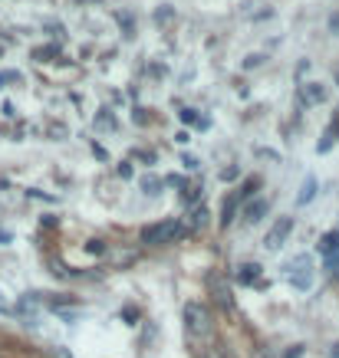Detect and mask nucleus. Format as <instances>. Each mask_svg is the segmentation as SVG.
<instances>
[{
    "label": "nucleus",
    "instance_id": "obj_3",
    "mask_svg": "<svg viewBox=\"0 0 339 358\" xmlns=\"http://www.w3.org/2000/svg\"><path fill=\"white\" fill-rule=\"evenodd\" d=\"M287 270H290V283L297 289H310L313 286V263H310V257H297L293 263H287Z\"/></svg>",
    "mask_w": 339,
    "mask_h": 358
},
{
    "label": "nucleus",
    "instance_id": "obj_2",
    "mask_svg": "<svg viewBox=\"0 0 339 358\" xmlns=\"http://www.w3.org/2000/svg\"><path fill=\"white\" fill-rule=\"evenodd\" d=\"M185 234V227L178 221H162V223H151L142 230V244H149V247H158V244H172L178 237Z\"/></svg>",
    "mask_w": 339,
    "mask_h": 358
},
{
    "label": "nucleus",
    "instance_id": "obj_26",
    "mask_svg": "<svg viewBox=\"0 0 339 358\" xmlns=\"http://www.w3.org/2000/svg\"><path fill=\"white\" fill-rule=\"evenodd\" d=\"M336 273H339V266H336Z\"/></svg>",
    "mask_w": 339,
    "mask_h": 358
},
{
    "label": "nucleus",
    "instance_id": "obj_23",
    "mask_svg": "<svg viewBox=\"0 0 339 358\" xmlns=\"http://www.w3.org/2000/svg\"><path fill=\"white\" fill-rule=\"evenodd\" d=\"M119 174H122V178H132V164H119Z\"/></svg>",
    "mask_w": 339,
    "mask_h": 358
},
{
    "label": "nucleus",
    "instance_id": "obj_7",
    "mask_svg": "<svg viewBox=\"0 0 339 358\" xmlns=\"http://www.w3.org/2000/svg\"><path fill=\"white\" fill-rule=\"evenodd\" d=\"M211 289H214V296H217V302L224 309H234V299H231V289H227V283L221 280V276H211Z\"/></svg>",
    "mask_w": 339,
    "mask_h": 358
},
{
    "label": "nucleus",
    "instance_id": "obj_10",
    "mask_svg": "<svg viewBox=\"0 0 339 358\" xmlns=\"http://www.w3.org/2000/svg\"><path fill=\"white\" fill-rule=\"evenodd\" d=\"M339 250V227L336 230H329V234L320 237V253H326V257H333Z\"/></svg>",
    "mask_w": 339,
    "mask_h": 358
},
{
    "label": "nucleus",
    "instance_id": "obj_24",
    "mask_svg": "<svg viewBox=\"0 0 339 358\" xmlns=\"http://www.w3.org/2000/svg\"><path fill=\"white\" fill-rule=\"evenodd\" d=\"M53 358H69V355H66V348H53Z\"/></svg>",
    "mask_w": 339,
    "mask_h": 358
},
{
    "label": "nucleus",
    "instance_id": "obj_21",
    "mask_svg": "<svg viewBox=\"0 0 339 358\" xmlns=\"http://www.w3.org/2000/svg\"><path fill=\"white\" fill-rule=\"evenodd\" d=\"M261 60H264V56H247V62H244V66H247V69H254V66H261Z\"/></svg>",
    "mask_w": 339,
    "mask_h": 358
},
{
    "label": "nucleus",
    "instance_id": "obj_13",
    "mask_svg": "<svg viewBox=\"0 0 339 358\" xmlns=\"http://www.w3.org/2000/svg\"><path fill=\"white\" fill-rule=\"evenodd\" d=\"M313 194H316V178H306V181H303V191H300V204H310V201H313Z\"/></svg>",
    "mask_w": 339,
    "mask_h": 358
},
{
    "label": "nucleus",
    "instance_id": "obj_14",
    "mask_svg": "<svg viewBox=\"0 0 339 358\" xmlns=\"http://www.w3.org/2000/svg\"><path fill=\"white\" fill-rule=\"evenodd\" d=\"M56 56H60L56 46H40V50H33V60H40V62H50V60H56Z\"/></svg>",
    "mask_w": 339,
    "mask_h": 358
},
{
    "label": "nucleus",
    "instance_id": "obj_22",
    "mask_svg": "<svg viewBox=\"0 0 339 358\" xmlns=\"http://www.w3.org/2000/svg\"><path fill=\"white\" fill-rule=\"evenodd\" d=\"M221 178H224V181H231V178H238V168H224V171H221Z\"/></svg>",
    "mask_w": 339,
    "mask_h": 358
},
{
    "label": "nucleus",
    "instance_id": "obj_1",
    "mask_svg": "<svg viewBox=\"0 0 339 358\" xmlns=\"http://www.w3.org/2000/svg\"><path fill=\"white\" fill-rule=\"evenodd\" d=\"M181 319H185V329H188L191 335H198V339H208V335H211V312H208V306H201V302H188L185 312H181Z\"/></svg>",
    "mask_w": 339,
    "mask_h": 358
},
{
    "label": "nucleus",
    "instance_id": "obj_9",
    "mask_svg": "<svg viewBox=\"0 0 339 358\" xmlns=\"http://www.w3.org/2000/svg\"><path fill=\"white\" fill-rule=\"evenodd\" d=\"M339 142V109H336V115H333V122H329V128H326V135H323V142L316 145L320 151H329L333 145Z\"/></svg>",
    "mask_w": 339,
    "mask_h": 358
},
{
    "label": "nucleus",
    "instance_id": "obj_17",
    "mask_svg": "<svg viewBox=\"0 0 339 358\" xmlns=\"http://www.w3.org/2000/svg\"><path fill=\"white\" fill-rule=\"evenodd\" d=\"M234 204H238V198H227V204H224V217H221V223H231V217H234Z\"/></svg>",
    "mask_w": 339,
    "mask_h": 358
},
{
    "label": "nucleus",
    "instance_id": "obj_20",
    "mask_svg": "<svg viewBox=\"0 0 339 358\" xmlns=\"http://www.w3.org/2000/svg\"><path fill=\"white\" fill-rule=\"evenodd\" d=\"M254 187H257V178H251V181L244 185V191H240V194H244V198H251V194H254Z\"/></svg>",
    "mask_w": 339,
    "mask_h": 358
},
{
    "label": "nucleus",
    "instance_id": "obj_15",
    "mask_svg": "<svg viewBox=\"0 0 339 358\" xmlns=\"http://www.w3.org/2000/svg\"><path fill=\"white\" fill-rule=\"evenodd\" d=\"M96 128H99V132H106V128H109V132H113V128H115V119H113V115H109L106 109H102L99 115H96Z\"/></svg>",
    "mask_w": 339,
    "mask_h": 358
},
{
    "label": "nucleus",
    "instance_id": "obj_19",
    "mask_svg": "<svg viewBox=\"0 0 339 358\" xmlns=\"http://www.w3.org/2000/svg\"><path fill=\"white\" fill-rule=\"evenodd\" d=\"M181 164H185V168H201V164H198V158H195V155H181Z\"/></svg>",
    "mask_w": 339,
    "mask_h": 358
},
{
    "label": "nucleus",
    "instance_id": "obj_11",
    "mask_svg": "<svg viewBox=\"0 0 339 358\" xmlns=\"http://www.w3.org/2000/svg\"><path fill=\"white\" fill-rule=\"evenodd\" d=\"M162 178H155V174H145V178H142V191H145V194H149V198H155V194H158V191H162Z\"/></svg>",
    "mask_w": 339,
    "mask_h": 358
},
{
    "label": "nucleus",
    "instance_id": "obj_12",
    "mask_svg": "<svg viewBox=\"0 0 339 358\" xmlns=\"http://www.w3.org/2000/svg\"><path fill=\"white\" fill-rule=\"evenodd\" d=\"M257 273H261V266H257V263H244V266L238 270V280H240V283H254V280H257Z\"/></svg>",
    "mask_w": 339,
    "mask_h": 358
},
{
    "label": "nucleus",
    "instance_id": "obj_18",
    "mask_svg": "<svg viewBox=\"0 0 339 358\" xmlns=\"http://www.w3.org/2000/svg\"><path fill=\"white\" fill-rule=\"evenodd\" d=\"M20 79H24L20 73H13V69H7V73H0V86H3V83H20Z\"/></svg>",
    "mask_w": 339,
    "mask_h": 358
},
{
    "label": "nucleus",
    "instance_id": "obj_6",
    "mask_svg": "<svg viewBox=\"0 0 339 358\" xmlns=\"http://www.w3.org/2000/svg\"><path fill=\"white\" fill-rule=\"evenodd\" d=\"M264 214H267V201H247V207H244V223H257V221H264Z\"/></svg>",
    "mask_w": 339,
    "mask_h": 358
},
{
    "label": "nucleus",
    "instance_id": "obj_25",
    "mask_svg": "<svg viewBox=\"0 0 339 358\" xmlns=\"http://www.w3.org/2000/svg\"><path fill=\"white\" fill-rule=\"evenodd\" d=\"M333 358H339V346H333Z\"/></svg>",
    "mask_w": 339,
    "mask_h": 358
},
{
    "label": "nucleus",
    "instance_id": "obj_4",
    "mask_svg": "<svg viewBox=\"0 0 339 358\" xmlns=\"http://www.w3.org/2000/svg\"><path fill=\"white\" fill-rule=\"evenodd\" d=\"M290 230H293V217H276L274 227H270V230H267V237H264V247L267 250H280L283 244H287Z\"/></svg>",
    "mask_w": 339,
    "mask_h": 358
},
{
    "label": "nucleus",
    "instance_id": "obj_16",
    "mask_svg": "<svg viewBox=\"0 0 339 358\" xmlns=\"http://www.w3.org/2000/svg\"><path fill=\"white\" fill-rule=\"evenodd\" d=\"M181 122H185V125H198V128H204V125H208L204 119H198V112H195V109H181Z\"/></svg>",
    "mask_w": 339,
    "mask_h": 358
},
{
    "label": "nucleus",
    "instance_id": "obj_8",
    "mask_svg": "<svg viewBox=\"0 0 339 358\" xmlns=\"http://www.w3.org/2000/svg\"><path fill=\"white\" fill-rule=\"evenodd\" d=\"M208 217H211V210L204 207V204H198V207L191 210V217H188V223H185V230H191V234H195V230H201L204 223H208Z\"/></svg>",
    "mask_w": 339,
    "mask_h": 358
},
{
    "label": "nucleus",
    "instance_id": "obj_5",
    "mask_svg": "<svg viewBox=\"0 0 339 358\" xmlns=\"http://www.w3.org/2000/svg\"><path fill=\"white\" fill-rule=\"evenodd\" d=\"M300 99L306 102V105H316V102L326 99V89L320 86V83H306V86H300Z\"/></svg>",
    "mask_w": 339,
    "mask_h": 358
}]
</instances>
